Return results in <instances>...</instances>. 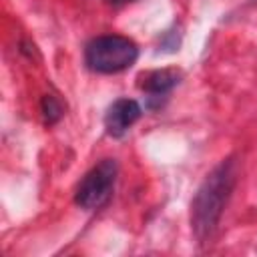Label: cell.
<instances>
[{
	"label": "cell",
	"instance_id": "1",
	"mask_svg": "<svg viewBox=\"0 0 257 257\" xmlns=\"http://www.w3.org/2000/svg\"><path fill=\"white\" fill-rule=\"evenodd\" d=\"M235 183L237 163L233 159H225L205 177V181L197 189L191 203V229L201 245L209 243L217 233Z\"/></svg>",
	"mask_w": 257,
	"mask_h": 257
},
{
	"label": "cell",
	"instance_id": "2",
	"mask_svg": "<svg viewBox=\"0 0 257 257\" xmlns=\"http://www.w3.org/2000/svg\"><path fill=\"white\" fill-rule=\"evenodd\" d=\"M139 58V46L120 34L92 38L84 48V62L92 72L116 74L131 68Z\"/></svg>",
	"mask_w": 257,
	"mask_h": 257
},
{
	"label": "cell",
	"instance_id": "3",
	"mask_svg": "<svg viewBox=\"0 0 257 257\" xmlns=\"http://www.w3.org/2000/svg\"><path fill=\"white\" fill-rule=\"evenodd\" d=\"M118 175V165L114 159H102L98 161L78 183L74 191V203L80 209L94 211L108 203L114 183Z\"/></svg>",
	"mask_w": 257,
	"mask_h": 257
},
{
	"label": "cell",
	"instance_id": "4",
	"mask_svg": "<svg viewBox=\"0 0 257 257\" xmlns=\"http://www.w3.org/2000/svg\"><path fill=\"white\" fill-rule=\"evenodd\" d=\"M141 114H143V108H141V104L137 100L118 98L108 106V110L104 114V128H106V133L110 137L120 139L141 118Z\"/></svg>",
	"mask_w": 257,
	"mask_h": 257
},
{
	"label": "cell",
	"instance_id": "5",
	"mask_svg": "<svg viewBox=\"0 0 257 257\" xmlns=\"http://www.w3.org/2000/svg\"><path fill=\"white\" fill-rule=\"evenodd\" d=\"M181 80V74L175 70V68H161V70H149L145 74L139 76V86L141 90H145L153 100H159L165 98Z\"/></svg>",
	"mask_w": 257,
	"mask_h": 257
},
{
	"label": "cell",
	"instance_id": "6",
	"mask_svg": "<svg viewBox=\"0 0 257 257\" xmlns=\"http://www.w3.org/2000/svg\"><path fill=\"white\" fill-rule=\"evenodd\" d=\"M40 110H42V116H44V122H46V124H56V122L62 118V114H64L62 102H60L54 94H44V96H42Z\"/></svg>",
	"mask_w": 257,
	"mask_h": 257
},
{
	"label": "cell",
	"instance_id": "7",
	"mask_svg": "<svg viewBox=\"0 0 257 257\" xmlns=\"http://www.w3.org/2000/svg\"><path fill=\"white\" fill-rule=\"evenodd\" d=\"M108 4H112V6H118V4H124V2H131V0H106Z\"/></svg>",
	"mask_w": 257,
	"mask_h": 257
}]
</instances>
